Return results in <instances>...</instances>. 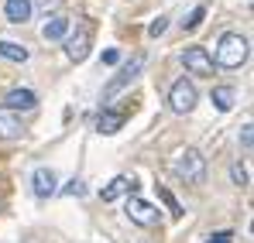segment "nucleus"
I'll return each mask as SVG.
<instances>
[{
  "label": "nucleus",
  "instance_id": "nucleus-11",
  "mask_svg": "<svg viewBox=\"0 0 254 243\" xmlns=\"http://www.w3.org/2000/svg\"><path fill=\"white\" fill-rule=\"evenodd\" d=\"M134 185H137L134 178H127V175H117V178H114V182H110V185L100 192V199H103V202H117L124 192H134Z\"/></svg>",
  "mask_w": 254,
  "mask_h": 243
},
{
  "label": "nucleus",
  "instance_id": "nucleus-23",
  "mask_svg": "<svg viewBox=\"0 0 254 243\" xmlns=\"http://www.w3.org/2000/svg\"><path fill=\"white\" fill-rule=\"evenodd\" d=\"M251 123H244V127H241V144H244V151H251Z\"/></svg>",
  "mask_w": 254,
  "mask_h": 243
},
{
  "label": "nucleus",
  "instance_id": "nucleus-20",
  "mask_svg": "<svg viewBox=\"0 0 254 243\" xmlns=\"http://www.w3.org/2000/svg\"><path fill=\"white\" fill-rule=\"evenodd\" d=\"M230 178H234V185H248V171L241 164H230Z\"/></svg>",
  "mask_w": 254,
  "mask_h": 243
},
{
  "label": "nucleus",
  "instance_id": "nucleus-6",
  "mask_svg": "<svg viewBox=\"0 0 254 243\" xmlns=\"http://www.w3.org/2000/svg\"><path fill=\"white\" fill-rule=\"evenodd\" d=\"M127 219L137 223V226H155L158 223V209L151 202H144V199H137V195H130L127 199Z\"/></svg>",
  "mask_w": 254,
  "mask_h": 243
},
{
  "label": "nucleus",
  "instance_id": "nucleus-15",
  "mask_svg": "<svg viewBox=\"0 0 254 243\" xmlns=\"http://www.w3.org/2000/svg\"><path fill=\"white\" fill-rule=\"evenodd\" d=\"M28 45H21V41H0V58H7V62H28Z\"/></svg>",
  "mask_w": 254,
  "mask_h": 243
},
{
  "label": "nucleus",
  "instance_id": "nucleus-2",
  "mask_svg": "<svg viewBox=\"0 0 254 243\" xmlns=\"http://www.w3.org/2000/svg\"><path fill=\"white\" fill-rule=\"evenodd\" d=\"M172 171L189 182V185H203L206 182V158L196 151V147H182L175 158H172Z\"/></svg>",
  "mask_w": 254,
  "mask_h": 243
},
{
  "label": "nucleus",
  "instance_id": "nucleus-1",
  "mask_svg": "<svg viewBox=\"0 0 254 243\" xmlns=\"http://www.w3.org/2000/svg\"><path fill=\"white\" fill-rule=\"evenodd\" d=\"M248 55H251V45H248L244 35H237V31L220 35V41H216V62L223 69H241L248 62Z\"/></svg>",
  "mask_w": 254,
  "mask_h": 243
},
{
  "label": "nucleus",
  "instance_id": "nucleus-18",
  "mask_svg": "<svg viewBox=\"0 0 254 243\" xmlns=\"http://www.w3.org/2000/svg\"><path fill=\"white\" fill-rule=\"evenodd\" d=\"M158 195H162V202H165V205H169V209H172V216H182V212H186L182 205L175 202V195H172L169 189H158Z\"/></svg>",
  "mask_w": 254,
  "mask_h": 243
},
{
  "label": "nucleus",
  "instance_id": "nucleus-25",
  "mask_svg": "<svg viewBox=\"0 0 254 243\" xmlns=\"http://www.w3.org/2000/svg\"><path fill=\"white\" fill-rule=\"evenodd\" d=\"M55 7H59V0H38V10H45V14L55 10Z\"/></svg>",
  "mask_w": 254,
  "mask_h": 243
},
{
  "label": "nucleus",
  "instance_id": "nucleus-22",
  "mask_svg": "<svg viewBox=\"0 0 254 243\" xmlns=\"http://www.w3.org/2000/svg\"><path fill=\"white\" fill-rule=\"evenodd\" d=\"M117 62H121V51L117 48H107L103 51V65H117Z\"/></svg>",
  "mask_w": 254,
  "mask_h": 243
},
{
  "label": "nucleus",
  "instance_id": "nucleus-5",
  "mask_svg": "<svg viewBox=\"0 0 254 243\" xmlns=\"http://www.w3.org/2000/svg\"><path fill=\"white\" fill-rule=\"evenodd\" d=\"M182 65H186L192 76H213V58L206 55V48H199V45H189V48L182 51Z\"/></svg>",
  "mask_w": 254,
  "mask_h": 243
},
{
  "label": "nucleus",
  "instance_id": "nucleus-17",
  "mask_svg": "<svg viewBox=\"0 0 254 243\" xmlns=\"http://www.w3.org/2000/svg\"><path fill=\"white\" fill-rule=\"evenodd\" d=\"M203 17H206V3H199V7L182 21V28H186V31H192V28H199V24H203Z\"/></svg>",
  "mask_w": 254,
  "mask_h": 243
},
{
  "label": "nucleus",
  "instance_id": "nucleus-14",
  "mask_svg": "<svg viewBox=\"0 0 254 243\" xmlns=\"http://www.w3.org/2000/svg\"><path fill=\"white\" fill-rule=\"evenodd\" d=\"M121 127H124V113H117V110H103L96 117V130L100 134H117Z\"/></svg>",
  "mask_w": 254,
  "mask_h": 243
},
{
  "label": "nucleus",
  "instance_id": "nucleus-10",
  "mask_svg": "<svg viewBox=\"0 0 254 243\" xmlns=\"http://www.w3.org/2000/svg\"><path fill=\"white\" fill-rule=\"evenodd\" d=\"M65 35H69V17H65V14H52V17L42 24V38L45 41H62Z\"/></svg>",
  "mask_w": 254,
  "mask_h": 243
},
{
  "label": "nucleus",
  "instance_id": "nucleus-3",
  "mask_svg": "<svg viewBox=\"0 0 254 243\" xmlns=\"http://www.w3.org/2000/svg\"><path fill=\"white\" fill-rule=\"evenodd\" d=\"M196 99H199V93H196V86H192L189 79L172 82V89H169V106H172V113H192Z\"/></svg>",
  "mask_w": 254,
  "mask_h": 243
},
{
  "label": "nucleus",
  "instance_id": "nucleus-19",
  "mask_svg": "<svg viewBox=\"0 0 254 243\" xmlns=\"http://www.w3.org/2000/svg\"><path fill=\"white\" fill-rule=\"evenodd\" d=\"M165 28H169V17H155V21L148 24V35L158 38V35H165Z\"/></svg>",
  "mask_w": 254,
  "mask_h": 243
},
{
  "label": "nucleus",
  "instance_id": "nucleus-21",
  "mask_svg": "<svg viewBox=\"0 0 254 243\" xmlns=\"http://www.w3.org/2000/svg\"><path fill=\"white\" fill-rule=\"evenodd\" d=\"M65 195H86V185L79 182V178H72V182H69V189H65Z\"/></svg>",
  "mask_w": 254,
  "mask_h": 243
},
{
  "label": "nucleus",
  "instance_id": "nucleus-16",
  "mask_svg": "<svg viewBox=\"0 0 254 243\" xmlns=\"http://www.w3.org/2000/svg\"><path fill=\"white\" fill-rule=\"evenodd\" d=\"M210 99H213V106H216L220 113H227V110L234 106V99H237V93H234L230 86H216V89L210 93Z\"/></svg>",
  "mask_w": 254,
  "mask_h": 243
},
{
  "label": "nucleus",
  "instance_id": "nucleus-12",
  "mask_svg": "<svg viewBox=\"0 0 254 243\" xmlns=\"http://www.w3.org/2000/svg\"><path fill=\"white\" fill-rule=\"evenodd\" d=\"M24 134V123L17 113H10V110H0V137L3 141H14V137H21Z\"/></svg>",
  "mask_w": 254,
  "mask_h": 243
},
{
  "label": "nucleus",
  "instance_id": "nucleus-4",
  "mask_svg": "<svg viewBox=\"0 0 254 243\" xmlns=\"http://www.w3.org/2000/svg\"><path fill=\"white\" fill-rule=\"evenodd\" d=\"M141 69H144V55H134L127 65H121V72H117L114 79L107 82V89H103V99H114L121 89H127L130 82L137 79V72H141Z\"/></svg>",
  "mask_w": 254,
  "mask_h": 243
},
{
  "label": "nucleus",
  "instance_id": "nucleus-9",
  "mask_svg": "<svg viewBox=\"0 0 254 243\" xmlns=\"http://www.w3.org/2000/svg\"><path fill=\"white\" fill-rule=\"evenodd\" d=\"M31 14H35L31 0H3V17L10 24H24V21H31Z\"/></svg>",
  "mask_w": 254,
  "mask_h": 243
},
{
  "label": "nucleus",
  "instance_id": "nucleus-13",
  "mask_svg": "<svg viewBox=\"0 0 254 243\" xmlns=\"http://www.w3.org/2000/svg\"><path fill=\"white\" fill-rule=\"evenodd\" d=\"M65 55L72 62H83L86 55H89V31H79V35H72V38L65 41Z\"/></svg>",
  "mask_w": 254,
  "mask_h": 243
},
{
  "label": "nucleus",
  "instance_id": "nucleus-8",
  "mask_svg": "<svg viewBox=\"0 0 254 243\" xmlns=\"http://www.w3.org/2000/svg\"><path fill=\"white\" fill-rule=\"evenodd\" d=\"M38 106V93L35 89H10L7 96H3V110H10V113H17V110H35Z\"/></svg>",
  "mask_w": 254,
  "mask_h": 243
},
{
  "label": "nucleus",
  "instance_id": "nucleus-7",
  "mask_svg": "<svg viewBox=\"0 0 254 243\" xmlns=\"http://www.w3.org/2000/svg\"><path fill=\"white\" fill-rule=\"evenodd\" d=\"M31 185H35V195L38 199H52L55 192H59V175L52 171V168H35V175H31Z\"/></svg>",
  "mask_w": 254,
  "mask_h": 243
},
{
  "label": "nucleus",
  "instance_id": "nucleus-24",
  "mask_svg": "<svg viewBox=\"0 0 254 243\" xmlns=\"http://www.w3.org/2000/svg\"><path fill=\"white\" fill-rule=\"evenodd\" d=\"M206 243H234V233H213Z\"/></svg>",
  "mask_w": 254,
  "mask_h": 243
}]
</instances>
